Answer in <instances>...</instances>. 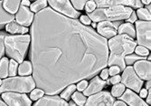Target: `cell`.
Masks as SVG:
<instances>
[{
	"label": "cell",
	"mask_w": 151,
	"mask_h": 106,
	"mask_svg": "<svg viewBox=\"0 0 151 106\" xmlns=\"http://www.w3.org/2000/svg\"><path fill=\"white\" fill-rule=\"evenodd\" d=\"M81 23L83 24V25H91V21L89 17H86V16H81Z\"/></svg>",
	"instance_id": "obj_38"
},
{
	"label": "cell",
	"mask_w": 151,
	"mask_h": 106,
	"mask_svg": "<svg viewBox=\"0 0 151 106\" xmlns=\"http://www.w3.org/2000/svg\"><path fill=\"white\" fill-rule=\"evenodd\" d=\"M125 91V85L123 84H116L111 89V95L113 97H119Z\"/></svg>",
	"instance_id": "obj_27"
},
{
	"label": "cell",
	"mask_w": 151,
	"mask_h": 106,
	"mask_svg": "<svg viewBox=\"0 0 151 106\" xmlns=\"http://www.w3.org/2000/svg\"><path fill=\"white\" fill-rule=\"evenodd\" d=\"M18 73L20 75H29L32 74V63L28 61L23 62L19 66Z\"/></svg>",
	"instance_id": "obj_22"
},
{
	"label": "cell",
	"mask_w": 151,
	"mask_h": 106,
	"mask_svg": "<svg viewBox=\"0 0 151 106\" xmlns=\"http://www.w3.org/2000/svg\"><path fill=\"white\" fill-rule=\"evenodd\" d=\"M22 6H30L29 0H22Z\"/></svg>",
	"instance_id": "obj_44"
},
{
	"label": "cell",
	"mask_w": 151,
	"mask_h": 106,
	"mask_svg": "<svg viewBox=\"0 0 151 106\" xmlns=\"http://www.w3.org/2000/svg\"><path fill=\"white\" fill-rule=\"evenodd\" d=\"M84 6H85V10L88 13H91L93 10H95L96 6H96V3L93 1V0H88Z\"/></svg>",
	"instance_id": "obj_34"
},
{
	"label": "cell",
	"mask_w": 151,
	"mask_h": 106,
	"mask_svg": "<svg viewBox=\"0 0 151 106\" xmlns=\"http://www.w3.org/2000/svg\"><path fill=\"white\" fill-rule=\"evenodd\" d=\"M72 95H73V100L74 101V102H75L76 104L81 105V106H82V105H84V104H85L87 99H86V97H85L84 94H81L80 92H74Z\"/></svg>",
	"instance_id": "obj_26"
},
{
	"label": "cell",
	"mask_w": 151,
	"mask_h": 106,
	"mask_svg": "<svg viewBox=\"0 0 151 106\" xmlns=\"http://www.w3.org/2000/svg\"><path fill=\"white\" fill-rule=\"evenodd\" d=\"M127 21L129 22V23H134V22L137 21V15H136V13H135L134 11H132L131 15H130L129 17L127 19Z\"/></svg>",
	"instance_id": "obj_41"
},
{
	"label": "cell",
	"mask_w": 151,
	"mask_h": 106,
	"mask_svg": "<svg viewBox=\"0 0 151 106\" xmlns=\"http://www.w3.org/2000/svg\"><path fill=\"white\" fill-rule=\"evenodd\" d=\"M117 33L120 34H125L129 35L132 38H135L136 36V33H135V28L134 26L132 25L131 23H125V24H122L119 25V29L117 30Z\"/></svg>",
	"instance_id": "obj_21"
},
{
	"label": "cell",
	"mask_w": 151,
	"mask_h": 106,
	"mask_svg": "<svg viewBox=\"0 0 151 106\" xmlns=\"http://www.w3.org/2000/svg\"><path fill=\"white\" fill-rule=\"evenodd\" d=\"M119 72H120V69H119V66H117V65H112V66H111V68H109V75H111V76H113V75L119 74Z\"/></svg>",
	"instance_id": "obj_36"
},
{
	"label": "cell",
	"mask_w": 151,
	"mask_h": 106,
	"mask_svg": "<svg viewBox=\"0 0 151 106\" xmlns=\"http://www.w3.org/2000/svg\"><path fill=\"white\" fill-rule=\"evenodd\" d=\"M140 97L141 98H144V97H146L147 96V91L146 90V89H140Z\"/></svg>",
	"instance_id": "obj_42"
},
{
	"label": "cell",
	"mask_w": 151,
	"mask_h": 106,
	"mask_svg": "<svg viewBox=\"0 0 151 106\" xmlns=\"http://www.w3.org/2000/svg\"><path fill=\"white\" fill-rule=\"evenodd\" d=\"M4 39H5V35L0 34V59L3 56L4 52H5V45H4Z\"/></svg>",
	"instance_id": "obj_35"
},
{
	"label": "cell",
	"mask_w": 151,
	"mask_h": 106,
	"mask_svg": "<svg viewBox=\"0 0 151 106\" xmlns=\"http://www.w3.org/2000/svg\"><path fill=\"white\" fill-rule=\"evenodd\" d=\"M132 11V8L121 5L109 7H99L98 9L89 13V17L95 23L101 21H119L128 19Z\"/></svg>",
	"instance_id": "obj_3"
},
{
	"label": "cell",
	"mask_w": 151,
	"mask_h": 106,
	"mask_svg": "<svg viewBox=\"0 0 151 106\" xmlns=\"http://www.w3.org/2000/svg\"><path fill=\"white\" fill-rule=\"evenodd\" d=\"M33 1H35V0H33Z\"/></svg>",
	"instance_id": "obj_52"
},
{
	"label": "cell",
	"mask_w": 151,
	"mask_h": 106,
	"mask_svg": "<svg viewBox=\"0 0 151 106\" xmlns=\"http://www.w3.org/2000/svg\"><path fill=\"white\" fill-rule=\"evenodd\" d=\"M35 105H36V106L37 105H52V106L63 105V106H65V105H68V102L64 99L57 96L56 94H53V95H47L45 97L42 96L37 102L35 103Z\"/></svg>",
	"instance_id": "obj_17"
},
{
	"label": "cell",
	"mask_w": 151,
	"mask_h": 106,
	"mask_svg": "<svg viewBox=\"0 0 151 106\" xmlns=\"http://www.w3.org/2000/svg\"><path fill=\"white\" fill-rule=\"evenodd\" d=\"M146 87H147V90H149V89H150V80H148V81H147Z\"/></svg>",
	"instance_id": "obj_47"
},
{
	"label": "cell",
	"mask_w": 151,
	"mask_h": 106,
	"mask_svg": "<svg viewBox=\"0 0 151 106\" xmlns=\"http://www.w3.org/2000/svg\"><path fill=\"white\" fill-rule=\"evenodd\" d=\"M147 9L150 12V6H148V5H147Z\"/></svg>",
	"instance_id": "obj_49"
},
{
	"label": "cell",
	"mask_w": 151,
	"mask_h": 106,
	"mask_svg": "<svg viewBox=\"0 0 151 106\" xmlns=\"http://www.w3.org/2000/svg\"><path fill=\"white\" fill-rule=\"evenodd\" d=\"M137 42L128 35L120 34L111 38L109 41V47L111 49V55L109 56L108 65H117L120 71L124 70L126 63L124 58L135 51Z\"/></svg>",
	"instance_id": "obj_2"
},
{
	"label": "cell",
	"mask_w": 151,
	"mask_h": 106,
	"mask_svg": "<svg viewBox=\"0 0 151 106\" xmlns=\"http://www.w3.org/2000/svg\"><path fill=\"white\" fill-rule=\"evenodd\" d=\"M120 80L125 86L132 89L136 92H139L143 85V81L138 76L134 68L131 66H129L124 69Z\"/></svg>",
	"instance_id": "obj_6"
},
{
	"label": "cell",
	"mask_w": 151,
	"mask_h": 106,
	"mask_svg": "<svg viewBox=\"0 0 151 106\" xmlns=\"http://www.w3.org/2000/svg\"><path fill=\"white\" fill-rule=\"evenodd\" d=\"M147 56H125L124 58V61L126 63L128 64H131V63H134L136 61H139V60H143V59H146Z\"/></svg>",
	"instance_id": "obj_30"
},
{
	"label": "cell",
	"mask_w": 151,
	"mask_h": 106,
	"mask_svg": "<svg viewBox=\"0 0 151 106\" xmlns=\"http://www.w3.org/2000/svg\"><path fill=\"white\" fill-rule=\"evenodd\" d=\"M137 15L141 19V20H147L150 21V12L147 8H142L139 7L137 11Z\"/></svg>",
	"instance_id": "obj_29"
},
{
	"label": "cell",
	"mask_w": 151,
	"mask_h": 106,
	"mask_svg": "<svg viewBox=\"0 0 151 106\" xmlns=\"http://www.w3.org/2000/svg\"><path fill=\"white\" fill-rule=\"evenodd\" d=\"M99 7H109L113 6H130L134 8L142 7L141 0H94Z\"/></svg>",
	"instance_id": "obj_11"
},
{
	"label": "cell",
	"mask_w": 151,
	"mask_h": 106,
	"mask_svg": "<svg viewBox=\"0 0 151 106\" xmlns=\"http://www.w3.org/2000/svg\"><path fill=\"white\" fill-rule=\"evenodd\" d=\"M119 23L113 24L111 21H101L97 26L99 34L105 38H111L117 35V27Z\"/></svg>",
	"instance_id": "obj_12"
},
{
	"label": "cell",
	"mask_w": 151,
	"mask_h": 106,
	"mask_svg": "<svg viewBox=\"0 0 151 106\" xmlns=\"http://www.w3.org/2000/svg\"><path fill=\"white\" fill-rule=\"evenodd\" d=\"M15 19L13 14H10L3 6V1L0 0V26L6 25L9 22H12Z\"/></svg>",
	"instance_id": "obj_19"
},
{
	"label": "cell",
	"mask_w": 151,
	"mask_h": 106,
	"mask_svg": "<svg viewBox=\"0 0 151 106\" xmlns=\"http://www.w3.org/2000/svg\"><path fill=\"white\" fill-rule=\"evenodd\" d=\"M4 105H6V102H3V101L1 100V98H0V106H4Z\"/></svg>",
	"instance_id": "obj_48"
},
{
	"label": "cell",
	"mask_w": 151,
	"mask_h": 106,
	"mask_svg": "<svg viewBox=\"0 0 151 106\" xmlns=\"http://www.w3.org/2000/svg\"><path fill=\"white\" fill-rule=\"evenodd\" d=\"M35 87V82L32 76L16 77L5 79L0 84V94L5 92H30Z\"/></svg>",
	"instance_id": "obj_5"
},
{
	"label": "cell",
	"mask_w": 151,
	"mask_h": 106,
	"mask_svg": "<svg viewBox=\"0 0 151 106\" xmlns=\"http://www.w3.org/2000/svg\"><path fill=\"white\" fill-rule=\"evenodd\" d=\"M106 84H107L106 80H102V79L99 78V76H96L91 80V82L90 83V85H88L83 90L84 92L83 94L85 96H90L91 94H94L96 92L101 91Z\"/></svg>",
	"instance_id": "obj_16"
},
{
	"label": "cell",
	"mask_w": 151,
	"mask_h": 106,
	"mask_svg": "<svg viewBox=\"0 0 151 106\" xmlns=\"http://www.w3.org/2000/svg\"><path fill=\"white\" fill-rule=\"evenodd\" d=\"M135 51L137 53V55L139 56H147L149 52H148V49L142 46V45H139L138 47H135Z\"/></svg>",
	"instance_id": "obj_32"
},
{
	"label": "cell",
	"mask_w": 151,
	"mask_h": 106,
	"mask_svg": "<svg viewBox=\"0 0 151 106\" xmlns=\"http://www.w3.org/2000/svg\"><path fill=\"white\" fill-rule=\"evenodd\" d=\"M141 2L144 3V4H146V5H149L150 2H151V0H141Z\"/></svg>",
	"instance_id": "obj_46"
},
{
	"label": "cell",
	"mask_w": 151,
	"mask_h": 106,
	"mask_svg": "<svg viewBox=\"0 0 151 106\" xmlns=\"http://www.w3.org/2000/svg\"><path fill=\"white\" fill-rule=\"evenodd\" d=\"M137 37L139 45L147 49L151 48L150 43V21H136Z\"/></svg>",
	"instance_id": "obj_7"
},
{
	"label": "cell",
	"mask_w": 151,
	"mask_h": 106,
	"mask_svg": "<svg viewBox=\"0 0 151 106\" xmlns=\"http://www.w3.org/2000/svg\"><path fill=\"white\" fill-rule=\"evenodd\" d=\"M1 83H2V81H1V78H0V84H1Z\"/></svg>",
	"instance_id": "obj_51"
},
{
	"label": "cell",
	"mask_w": 151,
	"mask_h": 106,
	"mask_svg": "<svg viewBox=\"0 0 151 106\" xmlns=\"http://www.w3.org/2000/svg\"><path fill=\"white\" fill-rule=\"evenodd\" d=\"M73 5L74 6V7L78 10H82L84 8V5L85 3L88 1V0H71Z\"/></svg>",
	"instance_id": "obj_33"
},
{
	"label": "cell",
	"mask_w": 151,
	"mask_h": 106,
	"mask_svg": "<svg viewBox=\"0 0 151 106\" xmlns=\"http://www.w3.org/2000/svg\"><path fill=\"white\" fill-rule=\"evenodd\" d=\"M34 20V14L32 11L24 6H21L16 16V21L21 25L29 26Z\"/></svg>",
	"instance_id": "obj_13"
},
{
	"label": "cell",
	"mask_w": 151,
	"mask_h": 106,
	"mask_svg": "<svg viewBox=\"0 0 151 106\" xmlns=\"http://www.w3.org/2000/svg\"><path fill=\"white\" fill-rule=\"evenodd\" d=\"M120 99L124 102L126 104L130 106H146L147 105V102H145L141 97H139L138 94H136L134 92L131 90H126L124 91V94H121Z\"/></svg>",
	"instance_id": "obj_14"
},
{
	"label": "cell",
	"mask_w": 151,
	"mask_h": 106,
	"mask_svg": "<svg viewBox=\"0 0 151 106\" xmlns=\"http://www.w3.org/2000/svg\"><path fill=\"white\" fill-rule=\"evenodd\" d=\"M30 44V35H5L4 45L8 56L17 63L24 61L27 48Z\"/></svg>",
	"instance_id": "obj_4"
},
{
	"label": "cell",
	"mask_w": 151,
	"mask_h": 106,
	"mask_svg": "<svg viewBox=\"0 0 151 106\" xmlns=\"http://www.w3.org/2000/svg\"><path fill=\"white\" fill-rule=\"evenodd\" d=\"M108 77H109V70L103 68L101 71V78L102 79V80H107Z\"/></svg>",
	"instance_id": "obj_40"
},
{
	"label": "cell",
	"mask_w": 151,
	"mask_h": 106,
	"mask_svg": "<svg viewBox=\"0 0 151 106\" xmlns=\"http://www.w3.org/2000/svg\"><path fill=\"white\" fill-rule=\"evenodd\" d=\"M18 63L15 59H11L8 64V75L9 76H16L17 74Z\"/></svg>",
	"instance_id": "obj_28"
},
{
	"label": "cell",
	"mask_w": 151,
	"mask_h": 106,
	"mask_svg": "<svg viewBox=\"0 0 151 106\" xmlns=\"http://www.w3.org/2000/svg\"><path fill=\"white\" fill-rule=\"evenodd\" d=\"M120 79H121V77H120L119 75H118V74L113 75V76H111V83L112 84H118V83L120 82Z\"/></svg>",
	"instance_id": "obj_39"
},
{
	"label": "cell",
	"mask_w": 151,
	"mask_h": 106,
	"mask_svg": "<svg viewBox=\"0 0 151 106\" xmlns=\"http://www.w3.org/2000/svg\"><path fill=\"white\" fill-rule=\"evenodd\" d=\"M91 97L86 100L85 105H103V106H111L113 105L115 99L114 97L108 92H96L94 94L90 95Z\"/></svg>",
	"instance_id": "obj_10"
},
{
	"label": "cell",
	"mask_w": 151,
	"mask_h": 106,
	"mask_svg": "<svg viewBox=\"0 0 151 106\" xmlns=\"http://www.w3.org/2000/svg\"><path fill=\"white\" fill-rule=\"evenodd\" d=\"M6 29L7 32H9L12 35H14V34H26L28 32L27 27H25L24 25H21L18 23H16L14 21L7 23V25L6 26Z\"/></svg>",
	"instance_id": "obj_18"
},
{
	"label": "cell",
	"mask_w": 151,
	"mask_h": 106,
	"mask_svg": "<svg viewBox=\"0 0 151 106\" xmlns=\"http://www.w3.org/2000/svg\"><path fill=\"white\" fill-rule=\"evenodd\" d=\"M68 104H70V105H74V104H76V103H73V102H70V103H68Z\"/></svg>",
	"instance_id": "obj_50"
},
{
	"label": "cell",
	"mask_w": 151,
	"mask_h": 106,
	"mask_svg": "<svg viewBox=\"0 0 151 106\" xmlns=\"http://www.w3.org/2000/svg\"><path fill=\"white\" fill-rule=\"evenodd\" d=\"M2 99L6 104L10 106H29L32 104L29 97L24 94H17V92H5L2 94Z\"/></svg>",
	"instance_id": "obj_9"
},
{
	"label": "cell",
	"mask_w": 151,
	"mask_h": 106,
	"mask_svg": "<svg viewBox=\"0 0 151 106\" xmlns=\"http://www.w3.org/2000/svg\"><path fill=\"white\" fill-rule=\"evenodd\" d=\"M20 2H21V0H4L3 6L7 12L14 15L15 13L17 12Z\"/></svg>",
	"instance_id": "obj_20"
},
{
	"label": "cell",
	"mask_w": 151,
	"mask_h": 106,
	"mask_svg": "<svg viewBox=\"0 0 151 106\" xmlns=\"http://www.w3.org/2000/svg\"><path fill=\"white\" fill-rule=\"evenodd\" d=\"M31 27L35 86L47 95L97 74L108 65L106 38L51 7L36 13Z\"/></svg>",
	"instance_id": "obj_1"
},
{
	"label": "cell",
	"mask_w": 151,
	"mask_h": 106,
	"mask_svg": "<svg viewBox=\"0 0 151 106\" xmlns=\"http://www.w3.org/2000/svg\"><path fill=\"white\" fill-rule=\"evenodd\" d=\"M46 6H47L46 0H37V1H35L32 5H30V8H31V11L32 12L37 13L38 11L45 8Z\"/></svg>",
	"instance_id": "obj_24"
},
{
	"label": "cell",
	"mask_w": 151,
	"mask_h": 106,
	"mask_svg": "<svg viewBox=\"0 0 151 106\" xmlns=\"http://www.w3.org/2000/svg\"><path fill=\"white\" fill-rule=\"evenodd\" d=\"M113 105H120V106H125L127 105L124 102H122V101H118V102H114Z\"/></svg>",
	"instance_id": "obj_43"
},
{
	"label": "cell",
	"mask_w": 151,
	"mask_h": 106,
	"mask_svg": "<svg viewBox=\"0 0 151 106\" xmlns=\"http://www.w3.org/2000/svg\"><path fill=\"white\" fill-rule=\"evenodd\" d=\"M47 1L54 10L62 13L68 17L77 18L80 17V13L73 6L70 0H47Z\"/></svg>",
	"instance_id": "obj_8"
},
{
	"label": "cell",
	"mask_w": 151,
	"mask_h": 106,
	"mask_svg": "<svg viewBox=\"0 0 151 106\" xmlns=\"http://www.w3.org/2000/svg\"><path fill=\"white\" fill-rule=\"evenodd\" d=\"M75 91H76V85H74L73 84L68 85L67 88L61 94V98H63L64 100H69L70 97L72 96V94Z\"/></svg>",
	"instance_id": "obj_25"
},
{
	"label": "cell",
	"mask_w": 151,
	"mask_h": 106,
	"mask_svg": "<svg viewBox=\"0 0 151 106\" xmlns=\"http://www.w3.org/2000/svg\"><path fill=\"white\" fill-rule=\"evenodd\" d=\"M134 70L136 74L142 78V80H150V62L143 60H139L138 62H135Z\"/></svg>",
	"instance_id": "obj_15"
},
{
	"label": "cell",
	"mask_w": 151,
	"mask_h": 106,
	"mask_svg": "<svg viewBox=\"0 0 151 106\" xmlns=\"http://www.w3.org/2000/svg\"><path fill=\"white\" fill-rule=\"evenodd\" d=\"M150 94H150V89H149V91L147 92V104H150V102H151V101H150V99H151Z\"/></svg>",
	"instance_id": "obj_45"
},
{
	"label": "cell",
	"mask_w": 151,
	"mask_h": 106,
	"mask_svg": "<svg viewBox=\"0 0 151 106\" xmlns=\"http://www.w3.org/2000/svg\"><path fill=\"white\" fill-rule=\"evenodd\" d=\"M32 92L30 94V97H31V99L32 100H38V99H40L41 97H42L43 95H44V94H45V92L42 90V89H35L34 91L32 90L31 91Z\"/></svg>",
	"instance_id": "obj_31"
},
{
	"label": "cell",
	"mask_w": 151,
	"mask_h": 106,
	"mask_svg": "<svg viewBox=\"0 0 151 106\" xmlns=\"http://www.w3.org/2000/svg\"><path fill=\"white\" fill-rule=\"evenodd\" d=\"M9 61L6 57H3L0 61V78H6L8 75Z\"/></svg>",
	"instance_id": "obj_23"
},
{
	"label": "cell",
	"mask_w": 151,
	"mask_h": 106,
	"mask_svg": "<svg viewBox=\"0 0 151 106\" xmlns=\"http://www.w3.org/2000/svg\"><path fill=\"white\" fill-rule=\"evenodd\" d=\"M78 83H79V84H77L76 88H77L80 92L83 91V90L88 86V83H87V81H85V80H81V81L78 82Z\"/></svg>",
	"instance_id": "obj_37"
}]
</instances>
